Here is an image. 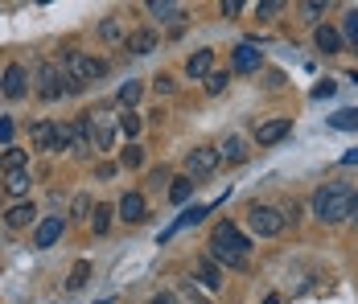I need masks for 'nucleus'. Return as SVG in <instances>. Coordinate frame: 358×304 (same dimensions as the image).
<instances>
[{
  "instance_id": "obj_1",
  "label": "nucleus",
  "mask_w": 358,
  "mask_h": 304,
  "mask_svg": "<svg viewBox=\"0 0 358 304\" xmlns=\"http://www.w3.org/2000/svg\"><path fill=\"white\" fill-rule=\"evenodd\" d=\"M350 205H355V185L325 181V185H317V194H313V218L325 222V226H338V222L350 218Z\"/></svg>"
},
{
  "instance_id": "obj_2",
  "label": "nucleus",
  "mask_w": 358,
  "mask_h": 304,
  "mask_svg": "<svg viewBox=\"0 0 358 304\" xmlns=\"http://www.w3.org/2000/svg\"><path fill=\"white\" fill-rule=\"evenodd\" d=\"M58 66H62V74H66L71 82H78V87H91V82L108 78V70H111L103 58H95V54H87V50H74V45H66V50L58 54Z\"/></svg>"
},
{
  "instance_id": "obj_3",
  "label": "nucleus",
  "mask_w": 358,
  "mask_h": 304,
  "mask_svg": "<svg viewBox=\"0 0 358 304\" xmlns=\"http://www.w3.org/2000/svg\"><path fill=\"white\" fill-rule=\"evenodd\" d=\"M248 231L255 238H276L280 231H285V210L264 205V202H251L248 205Z\"/></svg>"
},
{
  "instance_id": "obj_4",
  "label": "nucleus",
  "mask_w": 358,
  "mask_h": 304,
  "mask_svg": "<svg viewBox=\"0 0 358 304\" xmlns=\"http://www.w3.org/2000/svg\"><path fill=\"white\" fill-rule=\"evenodd\" d=\"M34 91H37V99H45V103H58L62 95H66V87H62V66L58 62H37L34 66Z\"/></svg>"
},
{
  "instance_id": "obj_5",
  "label": "nucleus",
  "mask_w": 358,
  "mask_h": 304,
  "mask_svg": "<svg viewBox=\"0 0 358 304\" xmlns=\"http://www.w3.org/2000/svg\"><path fill=\"white\" fill-rule=\"evenodd\" d=\"M218 165H222V157H218V148H189L185 152V177L189 181H202V177H210V173H218Z\"/></svg>"
},
{
  "instance_id": "obj_6",
  "label": "nucleus",
  "mask_w": 358,
  "mask_h": 304,
  "mask_svg": "<svg viewBox=\"0 0 358 304\" xmlns=\"http://www.w3.org/2000/svg\"><path fill=\"white\" fill-rule=\"evenodd\" d=\"M25 91H29V70L21 66V62H8L4 74H0V95L4 99H25Z\"/></svg>"
},
{
  "instance_id": "obj_7",
  "label": "nucleus",
  "mask_w": 358,
  "mask_h": 304,
  "mask_svg": "<svg viewBox=\"0 0 358 304\" xmlns=\"http://www.w3.org/2000/svg\"><path fill=\"white\" fill-rule=\"evenodd\" d=\"M87 115H91V148H95V152H111L120 128L111 124L108 115H95V111H87Z\"/></svg>"
},
{
  "instance_id": "obj_8",
  "label": "nucleus",
  "mask_w": 358,
  "mask_h": 304,
  "mask_svg": "<svg viewBox=\"0 0 358 304\" xmlns=\"http://www.w3.org/2000/svg\"><path fill=\"white\" fill-rule=\"evenodd\" d=\"M210 243L227 247V251H239V255H248V251H251V238L243 235L235 222H218L215 231H210Z\"/></svg>"
},
{
  "instance_id": "obj_9",
  "label": "nucleus",
  "mask_w": 358,
  "mask_h": 304,
  "mask_svg": "<svg viewBox=\"0 0 358 304\" xmlns=\"http://www.w3.org/2000/svg\"><path fill=\"white\" fill-rule=\"evenodd\" d=\"M62 231H66V218H62V214H50V218H41V222L34 226V247H37V251L54 247V243L62 238Z\"/></svg>"
},
{
  "instance_id": "obj_10",
  "label": "nucleus",
  "mask_w": 358,
  "mask_h": 304,
  "mask_svg": "<svg viewBox=\"0 0 358 304\" xmlns=\"http://www.w3.org/2000/svg\"><path fill=\"white\" fill-rule=\"evenodd\" d=\"M288 132H292V120H288V115L264 120V124H255V144H259V148H272V144H280Z\"/></svg>"
},
{
  "instance_id": "obj_11",
  "label": "nucleus",
  "mask_w": 358,
  "mask_h": 304,
  "mask_svg": "<svg viewBox=\"0 0 358 304\" xmlns=\"http://www.w3.org/2000/svg\"><path fill=\"white\" fill-rule=\"evenodd\" d=\"M144 214H148V205H144L141 189H132V194H124V198L115 202V218H120V222H128V226L144 222Z\"/></svg>"
},
{
  "instance_id": "obj_12",
  "label": "nucleus",
  "mask_w": 358,
  "mask_h": 304,
  "mask_svg": "<svg viewBox=\"0 0 358 304\" xmlns=\"http://www.w3.org/2000/svg\"><path fill=\"white\" fill-rule=\"evenodd\" d=\"M71 152L74 157H91V152H95V148H91V115H87V111L71 120Z\"/></svg>"
},
{
  "instance_id": "obj_13",
  "label": "nucleus",
  "mask_w": 358,
  "mask_h": 304,
  "mask_svg": "<svg viewBox=\"0 0 358 304\" xmlns=\"http://www.w3.org/2000/svg\"><path fill=\"white\" fill-rule=\"evenodd\" d=\"M259 66H264V54H259L251 41L235 45V54H231V70H235V74H255Z\"/></svg>"
},
{
  "instance_id": "obj_14",
  "label": "nucleus",
  "mask_w": 358,
  "mask_h": 304,
  "mask_svg": "<svg viewBox=\"0 0 358 304\" xmlns=\"http://www.w3.org/2000/svg\"><path fill=\"white\" fill-rule=\"evenodd\" d=\"M185 74H189L194 82H206V78L215 74V50H194V54L185 58Z\"/></svg>"
},
{
  "instance_id": "obj_15",
  "label": "nucleus",
  "mask_w": 358,
  "mask_h": 304,
  "mask_svg": "<svg viewBox=\"0 0 358 304\" xmlns=\"http://www.w3.org/2000/svg\"><path fill=\"white\" fill-rule=\"evenodd\" d=\"M194 275H198V284H202L206 292H218V288H222V268H218L210 255H198V259H194Z\"/></svg>"
},
{
  "instance_id": "obj_16",
  "label": "nucleus",
  "mask_w": 358,
  "mask_h": 304,
  "mask_svg": "<svg viewBox=\"0 0 358 304\" xmlns=\"http://www.w3.org/2000/svg\"><path fill=\"white\" fill-rule=\"evenodd\" d=\"M210 251V259H215L218 268H227V271H248L251 268V255H239V251H227V247H218V243H206Z\"/></svg>"
},
{
  "instance_id": "obj_17",
  "label": "nucleus",
  "mask_w": 358,
  "mask_h": 304,
  "mask_svg": "<svg viewBox=\"0 0 358 304\" xmlns=\"http://www.w3.org/2000/svg\"><path fill=\"white\" fill-rule=\"evenodd\" d=\"M4 222H8L13 231H25V226H37L41 218H37V205L34 202H13V205H8V214H4Z\"/></svg>"
},
{
  "instance_id": "obj_18",
  "label": "nucleus",
  "mask_w": 358,
  "mask_h": 304,
  "mask_svg": "<svg viewBox=\"0 0 358 304\" xmlns=\"http://www.w3.org/2000/svg\"><path fill=\"white\" fill-rule=\"evenodd\" d=\"M54 136H58L54 120H37L34 128H29V144H34L37 152H54Z\"/></svg>"
},
{
  "instance_id": "obj_19",
  "label": "nucleus",
  "mask_w": 358,
  "mask_h": 304,
  "mask_svg": "<svg viewBox=\"0 0 358 304\" xmlns=\"http://www.w3.org/2000/svg\"><path fill=\"white\" fill-rule=\"evenodd\" d=\"M124 50L136 54V58H148V54L157 50V34H152V29H132L128 41H124Z\"/></svg>"
},
{
  "instance_id": "obj_20",
  "label": "nucleus",
  "mask_w": 358,
  "mask_h": 304,
  "mask_svg": "<svg viewBox=\"0 0 358 304\" xmlns=\"http://www.w3.org/2000/svg\"><path fill=\"white\" fill-rule=\"evenodd\" d=\"M313 41H317V50L322 54H342V29H334V25H317V34H313Z\"/></svg>"
},
{
  "instance_id": "obj_21",
  "label": "nucleus",
  "mask_w": 358,
  "mask_h": 304,
  "mask_svg": "<svg viewBox=\"0 0 358 304\" xmlns=\"http://www.w3.org/2000/svg\"><path fill=\"white\" fill-rule=\"evenodd\" d=\"M218 157H222V161H231V165L248 161V140H243V136H227V140L218 144Z\"/></svg>"
},
{
  "instance_id": "obj_22",
  "label": "nucleus",
  "mask_w": 358,
  "mask_h": 304,
  "mask_svg": "<svg viewBox=\"0 0 358 304\" xmlns=\"http://www.w3.org/2000/svg\"><path fill=\"white\" fill-rule=\"evenodd\" d=\"M29 185H34L29 169H21V173H4V194H8V198H21V202H25Z\"/></svg>"
},
{
  "instance_id": "obj_23",
  "label": "nucleus",
  "mask_w": 358,
  "mask_h": 304,
  "mask_svg": "<svg viewBox=\"0 0 358 304\" xmlns=\"http://www.w3.org/2000/svg\"><path fill=\"white\" fill-rule=\"evenodd\" d=\"M0 169H4V173L29 169V148H17V144H13V148H4V152H0Z\"/></svg>"
},
{
  "instance_id": "obj_24",
  "label": "nucleus",
  "mask_w": 358,
  "mask_h": 304,
  "mask_svg": "<svg viewBox=\"0 0 358 304\" xmlns=\"http://www.w3.org/2000/svg\"><path fill=\"white\" fill-rule=\"evenodd\" d=\"M325 124H329L334 132H358V107H342V111L325 115Z\"/></svg>"
},
{
  "instance_id": "obj_25",
  "label": "nucleus",
  "mask_w": 358,
  "mask_h": 304,
  "mask_svg": "<svg viewBox=\"0 0 358 304\" xmlns=\"http://www.w3.org/2000/svg\"><path fill=\"white\" fill-rule=\"evenodd\" d=\"M111 218H115V205L95 202V210H91V231H95V235H108V231H111Z\"/></svg>"
},
{
  "instance_id": "obj_26",
  "label": "nucleus",
  "mask_w": 358,
  "mask_h": 304,
  "mask_svg": "<svg viewBox=\"0 0 358 304\" xmlns=\"http://www.w3.org/2000/svg\"><path fill=\"white\" fill-rule=\"evenodd\" d=\"M194 185H198V181H189V177H173V185H169V202L185 205L189 198H194Z\"/></svg>"
},
{
  "instance_id": "obj_27",
  "label": "nucleus",
  "mask_w": 358,
  "mask_h": 304,
  "mask_svg": "<svg viewBox=\"0 0 358 304\" xmlns=\"http://www.w3.org/2000/svg\"><path fill=\"white\" fill-rule=\"evenodd\" d=\"M141 95H144V87H141V82H136V78H128V82H120V91H115V99L124 103L128 111H132V107L141 103Z\"/></svg>"
},
{
  "instance_id": "obj_28",
  "label": "nucleus",
  "mask_w": 358,
  "mask_h": 304,
  "mask_svg": "<svg viewBox=\"0 0 358 304\" xmlns=\"http://www.w3.org/2000/svg\"><path fill=\"white\" fill-rule=\"evenodd\" d=\"M87 280H91V263L87 259H78L66 275V292H78V288H87Z\"/></svg>"
},
{
  "instance_id": "obj_29",
  "label": "nucleus",
  "mask_w": 358,
  "mask_h": 304,
  "mask_svg": "<svg viewBox=\"0 0 358 304\" xmlns=\"http://www.w3.org/2000/svg\"><path fill=\"white\" fill-rule=\"evenodd\" d=\"M115 128H120V136H128V144H136V136H141V115H136V111H124V115L115 120Z\"/></svg>"
},
{
  "instance_id": "obj_30",
  "label": "nucleus",
  "mask_w": 358,
  "mask_h": 304,
  "mask_svg": "<svg viewBox=\"0 0 358 304\" xmlns=\"http://www.w3.org/2000/svg\"><path fill=\"white\" fill-rule=\"evenodd\" d=\"M148 13H152V17H161V21H173V17H181V4H169V0H148Z\"/></svg>"
},
{
  "instance_id": "obj_31",
  "label": "nucleus",
  "mask_w": 358,
  "mask_h": 304,
  "mask_svg": "<svg viewBox=\"0 0 358 304\" xmlns=\"http://www.w3.org/2000/svg\"><path fill=\"white\" fill-rule=\"evenodd\" d=\"M91 210H95V205H91V198H87V194H74V202H71V222H83V218L91 222Z\"/></svg>"
},
{
  "instance_id": "obj_32",
  "label": "nucleus",
  "mask_w": 358,
  "mask_h": 304,
  "mask_svg": "<svg viewBox=\"0 0 358 304\" xmlns=\"http://www.w3.org/2000/svg\"><path fill=\"white\" fill-rule=\"evenodd\" d=\"M120 165H124V169H141L144 165V148L141 144H128V148L120 152Z\"/></svg>"
},
{
  "instance_id": "obj_33",
  "label": "nucleus",
  "mask_w": 358,
  "mask_h": 304,
  "mask_svg": "<svg viewBox=\"0 0 358 304\" xmlns=\"http://www.w3.org/2000/svg\"><path fill=\"white\" fill-rule=\"evenodd\" d=\"M342 41L358 45V8H350V13L342 17Z\"/></svg>"
},
{
  "instance_id": "obj_34",
  "label": "nucleus",
  "mask_w": 358,
  "mask_h": 304,
  "mask_svg": "<svg viewBox=\"0 0 358 304\" xmlns=\"http://www.w3.org/2000/svg\"><path fill=\"white\" fill-rule=\"evenodd\" d=\"M301 17H305V21H313V25H322L325 0H305V4H301Z\"/></svg>"
},
{
  "instance_id": "obj_35",
  "label": "nucleus",
  "mask_w": 358,
  "mask_h": 304,
  "mask_svg": "<svg viewBox=\"0 0 358 304\" xmlns=\"http://www.w3.org/2000/svg\"><path fill=\"white\" fill-rule=\"evenodd\" d=\"M280 13H285L280 0H264V4H255V17H259V21H276Z\"/></svg>"
},
{
  "instance_id": "obj_36",
  "label": "nucleus",
  "mask_w": 358,
  "mask_h": 304,
  "mask_svg": "<svg viewBox=\"0 0 358 304\" xmlns=\"http://www.w3.org/2000/svg\"><path fill=\"white\" fill-rule=\"evenodd\" d=\"M227 82H231V70H215V74L206 78V95H222Z\"/></svg>"
},
{
  "instance_id": "obj_37",
  "label": "nucleus",
  "mask_w": 358,
  "mask_h": 304,
  "mask_svg": "<svg viewBox=\"0 0 358 304\" xmlns=\"http://www.w3.org/2000/svg\"><path fill=\"white\" fill-rule=\"evenodd\" d=\"M99 37H103V41H128V34L120 29V21H115V17H108V21L99 25Z\"/></svg>"
},
{
  "instance_id": "obj_38",
  "label": "nucleus",
  "mask_w": 358,
  "mask_h": 304,
  "mask_svg": "<svg viewBox=\"0 0 358 304\" xmlns=\"http://www.w3.org/2000/svg\"><path fill=\"white\" fill-rule=\"evenodd\" d=\"M181 292H185V301H189V304H210L202 292H198V284H194V280H185V284H181Z\"/></svg>"
},
{
  "instance_id": "obj_39",
  "label": "nucleus",
  "mask_w": 358,
  "mask_h": 304,
  "mask_svg": "<svg viewBox=\"0 0 358 304\" xmlns=\"http://www.w3.org/2000/svg\"><path fill=\"white\" fill-rule=\"evenodd\" d=\"M173 87H178V82H173L169 74H157V78H152V91H157V95H173Z\"/></svg>"
},
{
  "instance_id": "obj_40",
  "label": "nucleus",
  "mask_w": 358,
  "mask_h": 304,
  "mask_svg": "<svg viewBox=\"0 0 358 304\" xmlns=\"http://www.w3.org/2000/svg\"><path fill=\"white\" fill-rule=\"evenodd\" d=\"M0 148H13V120L0 115Z\"/></svg>"
},
{
  "instance_id": "obj_41",
  "label": "nucleus",
  "mask_w": 358,
  "mask_h": 304,
  "mask_svg": "<svg viewBox=\"0 0 358 304\" xmlns=\"http://www.w3.org/2000/svg\"><path fill=\"white\" fill-rule=\"evenodd\" d=\"M334 91H338V82H334V78H325V82H317V87H313V99H329Z\"/></svg>"
},
{
  "instance_id": "obj_42",
  "label": "nucleus",
  "mask_w": 358,
  "mask_h": 304,
  "mask_svg": "<svg viewBox=\"0 0 358 304\" xmlns=\"http://www.w3.org/2000/svg\"><path fill=\"white\" fill-rule=\"evenodd\" d=\"M148 181H152V185H173V173L169 169H152L148 173Z\"/></svg>"
},
{
  "instance_id": "obj_43",
  "label": "nucleus",
  "mask_w": 358,
  "mask_h": 304,
  "mask_svg": "<svg viewBox=\"0 0 358 304\" xmlns=\"http://www.w3.org/2000/svg\"><path fill=\"white\" fill-rule=\"evenodd\" d=\"M288 222H292V226H296V222H301V205L292 202V205H285V226Z\"/></svg>"
},
{
  "instance_id": "obj_44",
  "label": "nucleus",
  "mask_w": 358,
  "mask_h": 304,
  "mask_svg": "<svg viewBox=\"0 0 358 304\" xmlns=\"http://www.w3.org/2000/svg\"><path fill=\"white\" fill-rule=\"evenodd\" d=\"M95 177H99V181H111V177H115V165H111V161H103V165L95 169Z\"/></svg>"
},
{
  "instance_id": "obj_45",
  "label": "nucleus",
  "mask_w": 358,
  "mask_h": 304,
  "mask_svg": "<svg viewBox=\"0 0 358 304\" xmlns=\"http://www.w3.org/2000/svg\"><path fill=\"white\" fill-rule=\"evenodd\" d=\"M239 13H243V4H239V0H227V4H222V17H239Z\"/></svg>"
},
{
  "instance_id": "obj_46",
  "label": "nucleus",
  "mask_w": 358,
  "mask_h": 304,
  "mask_svg": "<svg viewBox=\"0 0 358 304\" xmlns=\"http://www.w3.org/2000/svg\"><path fill=\"white\" fill-rule=\"evenodd\" d=\"M152 304H178V301H173V292H157V296H152Z\"/></svg>"
},
{
  "instance_id": "obj_47",
  "label": "nucleus",
  "mask_w": 358,
  "mask_h": 304,
  "mask_svg": "<svg viewBox=\"0 0 358 304\" xmlns=\"http://www.w3.org/2000/svg\"><path fill=\"white\" fill-rule=\"evenodd\" d=\"M342 165H358V148H355V152H346V157H342Z\"/></svg>"
},
{
  "instance_id": "obj_48",
  "label": "nucleus",
  "mask_w": 358,
  "mask_h": 304,
  "mask_svg": "<svg viewBox=\"0 0 358 304\" xmlns=\"http://www.w3.org/2000/svg\"><path fill=\"white\" fill-rule=\"evenodd\" d=\"M350 218L358 222V189H355V205H350Z\"/></svg>"
},
{
  "instance_id": "obj_49",
  "label": "nucleus",
  "mask_w": 358,
  "mask_h": 304,
  "mask_svg": "<svg viewBox=\"0 0 358 304\" xmlns=\"http://www.w3.org/2000/svg\"><path fill=\"white\" fill-rule=\"evenodd\" d=\"M264 304H280V296H268V301H264Z\"/></svg>"
},
{
  "instance_id": "obj_50",
  "label": "nucleus",
  "mask_w": 358,
  "mask_h": 304,
  "mask_svg": "<svg viewBox=\"0 0 358 304\" xmlns=\"http://www.w3.org/2000/svg\"><path fill=\"white\" fill-rule=\"evenodd\" d=\"M350 78H355V82H358V70H355V74H350Z\"/></svg>"
},
{
  "instance_id": "obj_51",
  "label": "nucleus",
  "mask_w": 358,
  "mask_h": 304,
  "mask_svg": "<svg viewBox=\"0 0 358 304\" xmlns=\"http://www.w3.org/2000/svg\"><path fill=\"white\" fill-rule=\"evenodd\" d=\"M99 304H111V301H99Z\"/></svg>"
}]
</instances>
